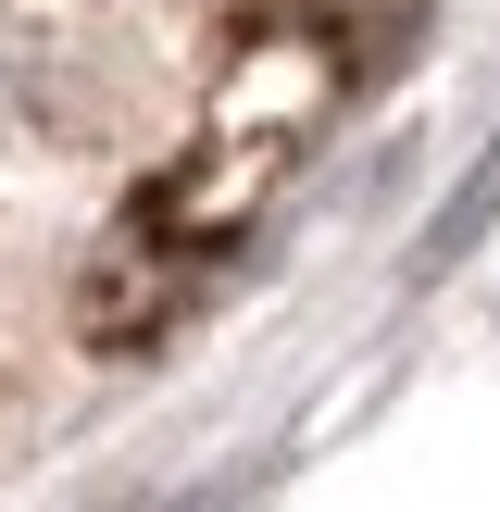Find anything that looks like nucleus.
Segmentation results:
<instances>
[{"instance_id":"f257e3e1","label":"nucleus","mask_w":500,"mask_h":512,"mask_svg":"<svg viewBox=\"0 0 500 512\" xmlns=\"http://www.w3.org/2000/svg\"><path fill=\"white\" fill-rule=\"evenodd\" d=\"M288 13L325 38V63H338V75H375V63L425 25V0H288Z\"/></svg>"}]
</instances>
